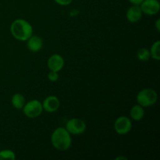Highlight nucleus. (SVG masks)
Masks as SVG:
<instances>
[{
	"label": "nucleus",
	"mask_w": 160,
	"mask_h": 160,
	"mask_svg": "<svg viewBox=\"0 0 160 160\" xmlns=\"http://www.w3.org/2000/svg\"><path fill=\"white\" fill-rule=\"evenodd\" d=\"M10 32L15 39L20 42H26L33 34V28L28 20L17 19L11 23Z\"/></svg>",
	"instance_id": "obj_1"
},
{
	"label": "nucleus",
	"mask_w": 160,
	"mask_h": 160,
	"mask_svg": "<svg viewBox=\"0 0 160 160\" xmlns=\"http://www.w3.org/2000/svg\"><path fill=\"white\" fill-rule=\"evenodd\" d=\"M51 143L56 149L67 151L71 146V134L65 128H57L52 134Z\"/></svg>",
	"instance_id": "obj_2"
},
{
	"label": "nucleus",
	"mask_w": 160,
	"mask_h": 160,
	"mask_svg": "<svg viewBox=\"0 0 160 160\" xmlns=\"http://www.w3.org/2000/svg\"><path fill=\"white\" fill-rule=\"evenodd\" d=\"M158 99V94L154 89L145 88L138 93L137 100L138 104L142 107H150L156 104Z\"/></svg>",
	"instance_id": "obj_3"
},
{
	"label": "nucleus",
	"mask_w": 160,
	"mask_h": 160,
	"mask_svg": "<svg viewBox=\"0 0 160 160\" xmlns=\"http://www.w3.org/2000/svg\"><path fill=\"white\" fill-rule=\"evenodd\" d=\"M22 109L23 114L30 119L37 118L44 111L42 103L37 99L31 100L28 102L25 103Z\"/></svg>",
	"instance_id": "obj_4"
},
{
	"label": "nucleus",
	"mask_w": 160,
	"mask_h": 160,
	"mask_svg": "<svg viewBox=\"0 0 160 160\" xmlns=\"http://www.w3.org/2000/svg\"><path fill=\"white\" fill-rule=\"evenodd\" d=\"M86 123L83 120L79 118H73L66 123L65 128L67 131L73 135H80L86 131Z\"/></svg>",
	"instance_id": "obj_5"
},
{
	"label": "nucleus",
	"mask_w": 160,
	"mask_h": 160,
	"mask_svg": "<svg viewBox=\"0 0 160 160\" xmlns=\"http://www.w3.org/2000/svg\"><path fill=\"white\" fill-rule=\"evenodd\" d=\"M113 127L117 134L120 135H124L131 131L132 128V123L129 117L122 116V117H119L115 120Z\"/></svg>",
	"instance_id": "obj_6"
},
{
	"label": "nucleus",
	"mask_w": 160,
	"mask_h": 160,
	"mask_svg": "<svg viewBox=\"0 0 160 160\" xmlns=\"http://www.w3.org/2000/svg\"><path fill=\"white\" fill-rule=\"evenodd\" d=\"M139 6L142 12L148 16L156 15L160 10L159 0H144Z\"/></svg>",
	"instance_id": "obj_7"
},
{
	"label": "nucleus",
	"mask_w": 160,
	"mask_h": 160,
	"mask_svg": "<svg viewBox=\"0 0 160 160\" xmlns=\"http://www.w3.org/2000/svg\"><path fill=\"white\" fill-rule=\"evenodd\" d=\"M64 64V59L62 58V56L59 54H52L48 59L47 62V65H48V68L49 69L50 71H55L59 73L62 69L63 68Z\"/></svg>",
	"instance_id": "obj_8"
},
{
	"label": "nucleus",
	"mask_w": 160,
	"mask_h": 160,
	"mask_svg": "<svg viewBox=\"0 0 160 160\" xmlns=\"http://www.w3.org/2000/svg\"><path fill=\"white\" fill-rule=\"evenodd\" d=\"M60 106V101L55 95H49L44 99L42 102L43 110L47 112H55L59 109Z\"/></svg>",
	"instance_id": "obj_9"
},
{
	"label": "nucleus",
	"mask_w": 160,
	"mask_h": 160,
	"mask_svg": "<svg viewBox=\"0 0 160 160\" xmlns=\"http://www.w3.org/2000/svg\"><path fill=\"white\" fill-rule=\"evenodd\" d=\"M143 12H142V9L139 5H132L129 9L127 10L126 12V17L127 20L130 22V23H137L139 20L142 19Z\"/></svg>",
	"instance_id": "obj_10"
},
{
	"label": "nucleus",
	"mask_w": 160,
	"mask_h": 160,
	"mask_svg": "<svg viewBox=\"0 0 160 160\" xmlns=\"http://www.w3.org/2000/svg\"><path fill=\"white\" fill-rule=\"evenodd\" d=\"M27 42V46L28 49L32 52H38L43 47V40L38 35H31Z\"/></svg>",
	"instance_id": "obj_11"
},
{
	"label": "nucleus",
	"mask_w": 160,
	"mask_h": 160,
	"mask_svg": "<svg viewBox=\"0 0 160 160\" xmlns=\"http://www.w3.org/2000/svg\"><path fill=\"white\" fill-rule=\"evenodd\" d=\"M130 116H131V119L135 120V121H139V120H142L145 117L144 107H142L139 104L134 105L131 109V111H130Z\"/></svg>",
	"instance_id": "obj_12"
},
{
	"label": "nucleus",
	"mask_w": 160,
	"mask_h": 160,
	"mask_svg": "<svg viewBox=\"0 0 160 160\" xmlns=\"http://www.w3.org/2000/svg\"><path fill=\"white\" fill-rule=\"evenodd\" d=\"M25 103L24 96L20 93L14 94L11 98V104L17 109H22Z\"/></svg>",
	"instance_id": "obj_13"
},
{
	"label": "nucleus",
	"mask_w": 160,
	"mask_h": 160,
	"mask_svg": "<svg viewBox=\"0 0 160 160\" xmlns=\"http://www.w3.org/2000/svg\"><path fill=\"white\" fill-rule=\"evenodd\" d=\"M150 56L155 60L159 61L160 59V41L158 40L152 44L149 50Z\"/></svg>",
	"instance_id": "obj_14"
},
{
	"label": "nucleus",
	"mask_w": 160,
	"mask_h": 160,
	"mask_svg": "<svg viewBox=\"0 0 160 160\" xmlns=\"http://www.w3.org/2000/svg\"><path fill=\"white\" fill-rule=\"evenodd\" d=\"M136 56H137L138 59L142 62H146V61L149 60L150 57H151L149 50L146 48H139L136 53Z\"/></svg>",
	"instance_id": "obj_15"
},
{
	"label": "nucleus",
	"mask_w": 160,
	"mask_h": 160,
	"mask_svg": "<svg viewBox=\"0 0 160 160\" xmlns=\"http://www.w3.org/2000/svg\"><path fill=\"white\" fill-rule=\"evenodd\" d=\"M16 159V154L13 151L9 149H5L0 151V160Z\"/></svg>",
	"instance_id": "obj_16"
},
{
	"label": "nucleus",
	"mask_w": 160,
	"mask_h": 160,
	"mask_svg": "<svg viewBox=\"0 0 160 160\" xmlns=\"http://www.w3.org/2000/svg\"><path fill=\"white\" fill-rule=\"evenodd\" d=\"M59 75L58 73V72L55 71H50L48 73V81H50L51 82H56L59 80Z\"/></svg>",
	"instance_id": "obj_17"
},
{
	"label": "nucleus",
	"mask_w": 160,
	"mask_h": 160,
	"mask_svg": "<svg viewBox=\"0 0 160 160\" xmlns=\"http://www.w3.org/2000/svg\"><path fill=\"white\" fill-rule=\"evenodd\" d=\"M58 5L59 6H69L72 3L73 0H54Z\"/></svg>",
	"instance_id": "obj_18"
},
{
	"label": "nucleus",
	"mask_w": 160,
	"mask_h": 160,
	"mask_svg": "<svg viewBox=\"0 0 160 160\" xmlns=\"http://www.w3.org/2000/svg\"><path fill=\"white\" fill-rule=\"evenodd\" d=\"M144 0H129L130 2L132 5H140Z\"/></svg>",
	"instance_id": "obj_19"
},
{
	"label": "nucleus",
	"mask_w": 160,
	"mask_h": 160,
	"mask_svg": "<svg viewBox=\"0 0 160 160\" xmlns=\"http://www.w3.org/2000/svg\"><path fill=\"white\" fill-rule=\"evenodd\" d=\"M155 27H156V29L157 30L158 32L160 31V19H157L155 23Z\"/></svg>",
	"instance_id": "obj_20"
},
{
	"label": "nucleus",
	"mask_w": 160,
	"mask_h": 160,
	"mask_svg": "<svg viewBox=\"0 0 160 160\" xmlns=\"http://www.w3.org/2000/svg\"><path fill=\"white\" fill-rule=\"evenodd\" d=\"M119 159H127V158L123 157V156H120V157L116 158V160H119Z\"/></svg>",
	"instance_id": "obj_21"
}]
</instances>
